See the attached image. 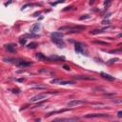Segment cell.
<instances>
[{"mask_svg": "<svg viewBox=\"0 0 122 122\" xmlns=\"http://www.w3.org/2000/svg\"><path fill=\"white\" fill-rule=\"evenodd\" d=\"M63 36L64 34L61 31H54L51 34V41L59 48H64L65 47V43L63 41Z\"/></svg>", "mask_w": 122, "mask_h": 122, "instance_id": "obj_1", "label": "cell"}, {"mask_svg": "<svg viewBox=\"0 0 122 122\" xmlns=\"http://www.w3.org/2000/svg\"><path fill=\"white\" fill-rule=\"evenodd\" d=\"M86 29L85 26H63V27H60L58 29V30H66L70 33H75V32H80V31H83L84 30Z\"/></svg>", "mask_w": 122, "mask_h": 122, "instance_id": "obj_2", "label": "cell"}, {"mask_svg": "<svg viewBox=\"0 0 122 122\" xmlns=\"http://www.w3.org/2000/svg\"><path fill=\"white\" fill-rule=\"evenodd\" d=\"M52 84H59V85H71V84H74L73 81H68V80H63V79H52L51 81Z\"/></svg>", "mask_w": 122, "mask_h": 122, "instance_id": "obj_3", "label": "cell"}, {"mask_svg": "<svg viewBox=\"0 0 122 122\" xmlns=\"http://www.w3.org/2000/svg\"><path fill=\"white\" fill-rule=\"evenodd\" d=\"M48 96V93H39V94H36L34 96H32L30 98V102H37V101H41L43 99H46Z\"/></svg>", "mask_w": 122, "mask_h": 122, "instance_id": "obj_4", "label": "cell"}, {"mask_svg": "<svg viewBox=\"0 0 122 122\" xmlns=\"http://www.w3.org/2000/svg\"><path fill=\"white\" fill-rule=\"evenodd\" d=\"M79 118L78 117H71V118H56L51 122H76Z\"/></svg>", "mask_w": 122, "mask_h": 122, "instance_id": "obj_5", "label": "cell"}, {"mask_svg": "<svg viewBox=\"0 0 122 122\" xmlns=\"http://www.w3.org/2000/svg\"><path fill=\"white\" fill-rule=\"evenodd\" d=\"M81 104H84V101L83 100H80V99H72V100H71V101H69L67 103V106L68 107H74V106L81 105Z\"/></svg>", "mask_w": 122, "mask_h": 122, "instance_id": "obj_6", "label": "cell"}, {"mask_svg": "<svg viewBox=\"0 0 122 122\" xmlns=\"http://www.w3.org/2000/svg\"><path fill=\"white\" fill-rule=\"evenodd\" d=\"M85 117L87 118H97V117H109V114L107 113H89L86 114Z\"/></svg>", "mask_w": 122, "mask_h": 122, "instance_id": "obj_7", "label": "cell"}, {"mask_svg": "<svg viewBox=\"0 0 122 122\" xmlns=\"http://www.w3.org/2000/svg\"><path fill=\"white\" fill-rule=\"evenodd\" d=\"M84 46H85V45H83L82 43H80V42H76V43H75V45H74V49H75V51H76L77 52L82 53V52H83Z\"/></svg>", "mask_w": 122, "mask_h": 122, "instance_id": "obj_8", "label": "cell"}, {"mask_svg": "<svg viewBox=\"0 0 122 122\" xmlns=\"http://www.w3.org/2000/svg\"><path fill=\"white\" fill-rule=\"evenodd\" d=\"M73 78L77 79V80H94L93 77L87 76V75H75V76H73Z\"/></svg>", "mask_w": 122, "mask_h": 122, "instance_id": "obj_9", "label": "cell"}, {"mask_svg": "<svg viewBox=\"0 0 122 122\" xmlns=\"http://www.w3.org/2000/svg\"><path fill=\"white\" fill-rule=\"evenodd\" d=\"M35 57L39 60V61H48V60H50L49 59V57H47V56H45L43 53H41V52H38V53H36V55H35Z\"/></svg>", "mask_w": 122, "mask_h": 122, "instance_id": "obj_10", "label": "cell"}, {"mask_svg": "<svg viewBox=\"0 0 122 122\" xmlns=\"http://www.w3.org/2000/svg\"><path fill=\"white\" fill-rule=\"evenodd\" d=\"M5 49L8 51H10V52H14L15 51V45H13V44H7V45H5Z\"/></svg>", "mask_w": 122, "mask_h": 122, "instance_id": "obj_11", "label": "cell"}, {"mask_svg": "<svg viewBox=\"0 0 122 122\" xmlns=\"http://www.w3.org/2000/svg\"><path fill=\"white\" fill-rule=\"evenodd\" d=\"M40 29V24L39 23H36V24H33L31 27H30V32H37Z\"/></svg>", "mask_w": 122, "mask_h": 122, "instance_id": "obj_12", "label": "cell"}, {"mask_svg": "<svg viewBox=\"0 0 122 122\" xmlns=\"http://www.w3.org/2000/svg\"><path fill=\"white\" fill-rule=\"evenodd\" d=\"M107 29H109V27H105L103 29H96V30H93L91 31V34H98V33H101L103 31H105Z\"/></svg>", "mask_w": 122, "mask_h": 122, "instance_id": "obj_13", "label": "cell"}, {"mask_svg": "<svg viewBox=\"0 0 122 122\" xmlns=\"http://www.w3.org/2000/svg\"><path fill=\"white\" fill-rule=\"evenodd\" d=\"M100 75H101L104 79H107V80H110V81H112V80L115 79L113 76H112V75H110V74H107V73H105V72H101Z\"/></svg>", "mask_w": 122, "mask_h": 122, "instance_id": "obj_14", "label": "cell"}, {"mask_svg": "<svg viewBox=\"0 0 122 122\" xmlns=\"http://www.w3.org/2000/svg\"><path fill=\"white\" fill-rule=\"evenodd\" d=\"M18 66L20 67H28V66H30L31 65V62H26L24 60H19V62L17 63Z\"/></svg>", "mask_w": 122, "mask_h": 122, "instance_id": "obj_15", "label": "cell"}, {"mask_svg": "<svg viewBox=\"0 0 122 122\" xmlns=\"http://www.w3.org/2000/svg\"><path fill=\"white\" fill-rule=\"evenodd\" d=\"M50 60H53V61H58V60H64L65 58L63 56H57V55H51L49 57Z\"/></svg>", "mask_w": 122, "mask_h": 122, "instance_id": "obj_16", "label": "cell"}, {"mask_svg": "<svg viewBox=\"0 0 122 122\" xmlns=\"http://www.w3.org/2000/svg\"><path fill=\"white\" fill-rule=\"evenodd\" d=\"M31 88H34V89H46V86L44 85H40V84H32L31 85Z\"/></svg>", "mask_w": 122, "mask_h": 122, "instance_id": "obj_17", "label": "cell"}, {"mask_svg": "<svg viewBox=\"0 0 122 122\" xmlns=\"http://www.w3.org/2000/svg\"><path fill=\"white\" fill-rule=\"evenodd\" d=\"M36 46H37V43H36V42H31V43H30V44L28 45V48H29V49H35Z\"/></svg>", "mask_w": 122, "mask_h": 122, "instance_id": "obj_18", "label": "cell"}, {"mask_svg": "<svg viewBox=\"0 0 122 122\" xmlns=\"http://www.w3.org/2000/svg\"><path fill=\"white\" fill-rule=\"evenodd\" d=\"M94 44H102V45H107L108 46V43L106 42H103V41H93Z\"/></svg>", "mask_w": 122, "mask_h": 122, "instance_id": "obj_19", "label": "cell"}, {"mask_svg": "<svg viewBox=\"0 0 122 122\" xmlns=\"http://www.w3.org/2000/svg\"><path fill=\"white\" fill-rule=\"evenodd\" d=\"M90 17H91L90 15L86 14V15H83V16H81V17H80V20H83V19H89Z\"/></svg>", "mask_w": 122, "mask_h": 122, "instance_id": "obj_20", "label": "cell"}, {"mask_svg": "<svg viewBox=\"0 0 122 122\" xmlns=\"http://www.w3.org/2000/svg\"><path fill=\"white\" fill-rule=\"evenodd\" d=\"M19 43L21 44V45H24V44H26V38H20V40H19Z\"/></svg>", "mask_w": 122, "mask_h": 122, "instance_id": "obj_21", "label": "cell"}, {"mask_svg": "<svg viewBox=\"0 0 122 122\" xmlns=\"http://www.w3.org/2000/svg\"><path fill=\"white\" fill-rule=\"evenodd\" d=\"M116 52L120 53V52H121V50L119 49V50H114V51H110V53H116Z\"/></svg>", "mask_w": 122, "mask_h": 122, "instance_id": "obj_22", "label": "cell"}, {"mask_svg": "<svg viewBox=\"0 0 122 122\" xmlns=\"http://www.w3.org/2000/svg\"><path fill=\"white\" fill-rule=\"evenodd\" d=\"M117 60H118V58H115V59H111V60H110V62H108V64L113 63V62H115V61H117Z\"/></svg>", "mask_w": 122, "mask_h": 122, "instance_id": "obj_23", "label": "cell"}, {"mask_svg": "<svg viewBox=\"0 0 122 122\" xmlns=\"http://www.w3.org/2000/svg\"><path fill=\"white\" fill-rule=\"evenodd\" d=\"M109 23H110L109 20H103V21H102V24H103V25H106V24H109Z\"/></svg>", "mask_w": 122, "mask_h": 122, "instance_id": "obj_24", "label": "cell"}, {"mask_svg": "<svg viewBox=\"0 0 122 122\" xmlns=\"http://www.w3.org/2000/svg\"><path fill=\"white\" fill-rule=\"evenodd\" d=\"M117 116H118V117H122V112H121V111H119V112H117Z\"/></svg>", "mask_w": 122, "mask_h": 122, "instance_id": "obj_25", "label": "cell"}, {"mask_svg": "<svg viewBox=\"0 0 122 122\" xmlns=\"http://www.w3.org/2000/svg\"><path fill=\"white\" fill-rule=\"evenodd\" d=\"M63 68H64L65 70H67V71H70V67H68V66H66V65H64Z\"/></svg>", "mask_w": 122, "mask_h": 122, "instance_id": "obj_26", "label": "cell"}]
</instances>
